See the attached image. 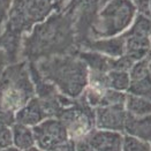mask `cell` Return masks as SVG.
<instances>
[{
  "label": "cell",
  "mask_w": 151,
  "mask_h": 151,
  "mask_svg": "<svg viewBox=\"0 0 151 151\" xmlns=\"http://www.w3.org/2000/svg\"><path fill=\"white\" fill-rule=\"evenodd\" d=\"M76 51L74 15L63 9L34 25L22 37L20 60L37 63L50 57L74 54Z\"/></svg>",
  "instance_id": "cell-1"
},
{
  "label": "cell",
  "mask_w": 151,
  "mask_h": 151,
  "mask_svg": "<svg viewBox=\"0 0 151 151\" xmlns=\"http://www.w3.org/2000/svg\"><path fill=\"white\" fill-rule=\"evenodd\" d=\"M34 63L39 75L63 96L76 99L88 87V67L75 53L50 57Z\"/></svg>",
  "instance_id": "cell-2"
},
{
  "label": "cell",
  "mask_w": 151,
  "mask_h": 151,
  "mask_svg": "<svg viewBox=\"0 0 151 151\" xmlns=\"http://www.w3.org/2000/svg\"><path fill=\"white\" fill-rule=\"evenodd\" d=\"M35 97V87L28 63H11L0 75V124L12 127L15 113Z\"/></svg>",
  "instance_id": "cell-3"
},
{
  "label": "cell",
  "mask_w": 151,
  "mask_h": 151,
  "mask_svg": "<svg viewBox=\"0 0 151 151\" xmlns=\"http://www.w3.org/2000/svg\"><path fill=\"white\" fill-rule=\"evenodd\" d=\"M67 4L68 0H13L5 31L22 38L34 25L63 11Z\"/></svg>",
  "instance_id": "cell-4"
},
{
  "label": "cell",
  "mask_w": 151,
  "mask_h": 151,
  "mask_svg": "<svg viewBox=\"0 0 151 151\" xmlns=\"http://www.w3.org/2000/svg\"><path fill=\"white\" fill-rule=\"evenodd\" d=\"M136 14L133 0H109L101 5L95 15L89 29L88 39L111 38L122 35L133 23Z\"/></svg>",
  "instance_id": "cell-5"
},
{
  "label": "cell",
  "mask_w": 151,
  "mask_h": 151,
  "mask_svg": "<svg viewBox=\"0 0 151 151\" xmlns=\"http://www.w3.org/2000/svg\"><path fill=\"white\" fill-rule=\"evenodd\" d=\"M57 119L66 127L72 141L81 139L95 128V109L89 106L83 96H80L63 107Z\"/></svg>",
  "instance_id": "cell-6"
},
{
  "label": "cell",
  "mask_w": 151,
  "mask_h": 151,
  "mask_svg": "<svg viewBox=\"0 0 151 151\" xmlns=\"http://www.w3.org/2000/svg\"><path fill=\"white\" fill-rule=\"evenodd\" d=\"M35 147L42 151H55L70 141L63 124L57 118H47L32 127Z\"/></svg>",
  "instance_id": "cell-7"
},
{
  "label": "cell",
  "mask_w": 151,
  "mask_h": 151,
  "mask_svg": "<svg viewBox=\"0 0 151 151\" xmlns=\"http://www.w3.org/2000/svg\"><path fill=\"white\" fill-rule=\"evenodd\" d=\"M126 116L124 106H98L95 109V128L124 133Z\"/></svg>",
  "instance_id": "cell-8"
},
{
  "label": "cell",
  "mask_w": 151,
  "mask_h": 151,
  "mask_svg": "<svg viewBox=\"0 0 151 151\" xmlns=\"http://www.w3.org/2000/svg\"><path fill=\"white\" fill-rule=\"evenodd\" d=\"M124 134L93 128L84 137L89 151H121Z\"/></svg>",
  "instance_id": "cell-9"
},
{
  "label": "cell",
  "mask_w": 151,
  "mask_h": 151,
  "mask_svg": "<svg viewBox=\"0 0 151 151\" xmlns=\"http://www.w3.org/2000/svg\"><path fill=\"white\" fill-rule=\"evenodd\" d=\"M125 40L122 35L111 38H101V39H88L83 43L78 50H90L98 52L110 58H118L124 54Z\"/></svg>",
  "instance_id": "cell-10"
},
{
  "label": "cell",
  "mask_w": 151,
  "mask_h": 151,
  "mask_svg": "<svg viewBox=\"0 0 151 151\" xmlns=\"http://www.w3.org/2000/svg\"><path fill=\"white\" fill-rule=\"evenodd\" d=\"M47 118L49 115L42 101L35 96L15 113V122L32 128Z\"/></svg>",
  "instance_id": "cell-11"
},
{
  "label": "cell",
  "mask_w": 151,
  "mask_h": 151,
  "mask_svg": "<svg viewBox=\"0 0 151 151\" xmlns=\"http://www.w3.org/2000/svg\"><path fill=\"white\" fill-rule=\"evenodd\" d=\"M122 37L125 40L124 54L130 60L139 61L150 55V37L124 32Z\"/></svg>",
  "instance_id": "cell-12"
},
{
  "label": "cell",
  "mask_w": 151,
  "mask_h": 151,
  "mask_svg": "<svg viewBox=\"0 0 151 151\" xmlns=\"http://www.w3.org/2000/svg\"><path fill=\"white\" fill-rule=\"evenodd\" d=\"M122 134L151 142V116H133L127 113Z\"/></svg>",
  "instance_id": "cell-13"
},
{
  "label": "cell",
  "mask_w": 151,
  "mask_h": 151,
  "mask_svg": "<svg viewBox=\"0 0 151 151\" xmlns=\"http://www.w3.org/2000/svg\"><path fill=\"white\" fill-rule=\"evenodd\" d=\"M75 54L86 63L89 69V74H106L112 69L113 58L90 50H77Z\"/></svg>",
  "instance_id": "cell-14"
},
{
  "label": "cell",
  "mask_w": 151,
  "mask_h": 151,
  "mask_svg": "<svg viewBox=\"0 0 151 151\" xmlns=\"http://www.w3.org/2000/svg\"><path fill=\"white\" fill-rule=\"evenodd\" d=\"M11 128L13 147L21 151H27L35 147V137L31 127L15 122Z\"/></svg>",
  "instance_id": "cell-15"
},
{
  "label": "cell",
  "mask_w": 151,
  "mask_h": 151,
  "mask_svg": "<svg viewBox=\"0 0 151 151\" xmlns=\"http://www.w3.org/2000/svg\"><path fill=\"white\" fill-rule=\"evenodd\" d=\"M125 110H126L127 113L133 115V116H147V115H150L151 99L127 93L126 101H125Z\"/></svg>",
  "instance_id": "cell-16"
},
{
  "label": "cell",
  "mask_w": 151,
  "mask_h": 151,
  "mask_svg": "<svg viewBox=\"0 0 151 151\" xmlns=\"http://www.w3.org/2000/svg\"><path fill=\"white\" fill-rule=\"evenodd\" d=\"M129 83H130V78L128 75V72L112 69L106 73V88L107 89H112L120 92H127Z\"/></svg>",
  "instance_id": "cell-17"
},
{
  "label": "cell",
  "mask_w": 151,
  "mask_h": 151,
  "mask_svg": "<svg viewBox=\"0 0 151 151\" xmlns=\"http://www.w3.org/2000/svg\"><path fill=\"white\" fill-rule=\"evenodd\" d=\"M151 59L150 55L145 57L144 59H141L139 61H135L133 63L132 68L128 72V75L130 81H136V80H143V78H149L151 77Z\"/></svg>",
  "instance_id": "cell-18"
},
{
  "label": "cell",
  "mask_w": 151,
  "mask_h": 151,
  "mask_svg": "<svg viewBox=\"0 0 151 151\" xmlns=\"http://www.w3.org/2000/svg\"><path fill=\"white\" fill-rule=\"evenodd\" d=\"M127 93L151 99V78L149 77L143 80L130 81L129 87L127 89Z\"/></svg>",
  "instance_id": "cell-19"
},
{
  "label": "cell",
  "mask_w": 151,
  "mask_h": 151,
  "mask_svg": "<svg viewBox=\"0 0 151 151\" xmlns=\"http://www.w3.org/2000/svg\"><path fill=\"white\" fill-rule=\"evenodd\" d=\"M126 92L115 91L112 89H105L101 96L99 106H124L126 101Z\"/></svg>",
  "instance_id": "cell-20"
},
{
  "label": "cell",
  "mask_w": 151,
  "mask_h": 151,
  "mask_svg": "<svg viewBox=\"0 0 151 151\" xmlns=\"http://www.w3.org/2000/svg\"><path fill=\"white\" fill-rule=\"evenodd\" d=\"M121 151H151V143L128 135H124Z\"/></svg>",
  "instance_id": "cell-21"
},
{
  "label": "cell",
  "mask_w": 151,
  "mask_h": 151,
  "mask_svg": "<svg viewBox=\"0 0 151 151\" xmlns=\"http://www.w3.org/2000/svg\"><path fill=\"white\" fill-rule=\"evenodd\" d=\"M133 63H134L133 60H130L128 57L122 54V55H120L118 58L112 59V69H114V70H122V72H129V69L132 68Z\"/></svg>",
  "instance_id": "cell-22"
},
{
  "label": "cell",
  "mask_w": 151,
  "mask_h": 151,
  "mask_svg": "<svg viewBox=\"0 0 151 151\" xmlns=\"http://www.w3.org/2000/svg\"><path fill=\"white\" fill-rule=\"evenodd\" d=\"M13 145L12 142V128L0 124V149Z\"/></svg>",
  "instance_id": "cell-23"
},
{
  "label": "cell",
  "mask_w": 151,
  "mask_h": 151,
  "mask_svg": "<svg viewBox=\"0 0 151 151\" xmlns=\"http://www.w3.org/2000/svg\"><path fill=\"white\" fill-rule=\"evenodd\" d=\"M13 0H0V21L5 22L7 24V17L8 11L12 6Z\"/></svg>",
  "instance_id": "cell-24"
},
{
  "label": "cell",
  "mask_w": 151,
  "mask_h": 151,
  "mask_svg": "<svg viewBox=\"0 0 151 151\" xmlns=\"http://www.w3.org/2000/svg\"><path fill=\"white\" fill-rule=\"evenodd\" d=\"M11 65V61H9V58L7 55V53L2 49H0V75L2 74V72L6 69V67Z\"/></svg>",
  "instance_id": "cell-25"
},
{
  "label": "cell",
  "mask_w": 151,
  "mask_h": 151,
  "mask_svg": "<svg viewBox=\"0 0 151 151\" xmlns=\"http://www.w3.org/2000/svg\"><path fill=\"white\" fill-rule=\"evenodd\" d=\"M0 151H21V150H19V149H16L15 147L11 145V147H7V148H4V149H0Z\"/></svg>",
  "instance_id": "cell-26"
},
{
  "label": "cell",
  "mask_w": 151,
  "mask_h": 151,
  "mask_svg": "<svg viewBox=\"0 0 151 151\" xmlns=\"http://www.w3.org/2000/svg\"><path fill=\"white\" fill-rule=\"evenodd\" d=\"M5 29H6V23H5V22H2V21H0V35H2V34H4Z\"/></svg>",
  "instance_id": "cell-27"
},
{
  "label": "cell",
  "mask_w": 151,
  "mask_h": 151,
  "mask_svg": "<svg viewBox=\"0 0 151 151\" xmlns=\"http://www.w3.org/2000/svg\"><path fill=\"white\" fill-rule=\"evenodd\" d=\"M107 1H109V0H101V5H104V4H105V2H107ZM133 1H134V0H133Z\"/></svg>",
  "instance_id": "cell-28"
}]
</instances>
